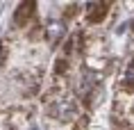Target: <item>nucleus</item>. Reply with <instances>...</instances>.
Segmentation results:
<instances>
[{"instance_id": "f257e3e1", "label": "nucleus", "mask_w": 134, "mask_h": 130, "mask_svg": "<svg viewBox=\"0 0 134 130\" xmlns=\"http://www.w3.org/2000/svg\"><path fill=\"white\" fill-rule=\"evenodd\" d=\"M105 16H107V5H102V2H91V5H86V18L91 23L102 21Z\"/></svg>"}, {"instance_id": "f03ea898", "label": "nucleus", "mask_w": 134, "mask_h": 130, "mask_svg": "<svg viewBox=\"0 0 134 130\" xmlns=\"http://www.w3.org/2000/svg\"><path fill=\"white\" fill-rule=\"evenodd\" d=\"M34 7H36L34 2H23L21 7L14 12V23H16V25H23V23L27 21L30 16L34 14Z\"/></svg>"}, {"instance_id": "7ed1b4c3", "label": "nucleus", "mask_w": 134, "mask_h": 130, "mask_svg": "<svg viewBox=\"0 0 134 130\" xmlns=\"http://www.w3.org/2000/svg\"><path fill=\"white\" fill-rule=\"evenodd\" d=\"M57 116H59L62 121L73 119V116H75V105H73V103H68V101L59 103V105H57Z\"/></svg>"}, {"instance_id": "20e7f679", "label": "nucleus", "mask_w": 134, "mask_h": 130, "mask_svg": "<svg viewBox=\"0 0 134 130\" xmlns=\"http://www.w3.org/2000/svg\"><path fill=\"white\" fill-rule=\"evenodd\" d=\"M62 34H64V25L59 21H52L48 25V39H50V41H57Z\"/></svg>"}, {"instance_id": "39448f33", "label": "nucleus", "mask_w": 134, "mask_h": 130, "mask_svg": "<svg viewBox=\"0 0 134 130\" xmlns=\"http://www.w3.org/2000/svg\"><path fill=\"white\" fill-rule=\"evenodd\" d=\"M125 80H127V85H134V59L127 64V69H125Z\"/></svg>"}, {"instance_id": "423d86ee", "label": "nucleus", "mask_w": 134, "mask_h": 130, "mask_svg": "<svg viewBox=\"0 0 134 130\" xmlns=\"http://www.w3.org/2000/svg\"><path fill=\"white\" fill-rule=\"evenodd\" d=\"M7 62V41H0V69Z\"/></svg>"}, {"instance_id": "0eeeda50", "label": "nucleus", "mask_w": 134, "mask_h": 130, "mask_svg": "<svg viewBox=\"0 0 134 130\" xmlns=\"http://www.w3.org/2000/svg\"><path fill=\"white\" fill-rule=\"evenodd\" d=\"M55 71H57V73H64V71H66V62H64V59H57Z\"/></svg>"}]
</instances>
